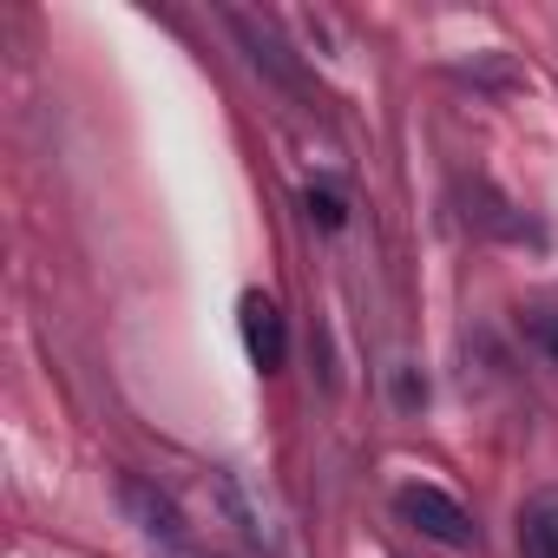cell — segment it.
I'll return each mask as SVG.
<instances>
[{"label": "cell", "instance_id": "2", "mask_svg": "<svg viewBox=\"0 0 558 558\" xmlns=\"http://www.w3.org/2000/svg\"><path fill=\"white\" fill-rule=\"evenodd\" d=\"M236 323H243V349H250V362L269 375V368H283V355H290V336H283V310H276L263 290H250L243 296V310H236Z\"/></svg>", "mask_w": 558, "mask_h": 558}, {"label": "cell", "instance_id": "4", "mask_svg": "<svg viewBox=\"0 0 558 558\" xmlns=\"http://www.w3.org/2000/svg\"><path fill=\"white\" fill-rule=\"evenodd\" d=\"M125 506L138 512V525H145V538H158V545H171V551L184 545V525H178V506H171V499H158L151 486H138V480H132V486H125Z\"/></svg>", "mask_w": 558, "mask_h": 558}, {"label": "cell", "instance_id": "6", "mask_svg": "<svg viewBox=\"0 0 558 558\" xmlns=\"http://www.w3.org/2000/svg\"><path fill=\"white\" fill-rule=\"evenodd\" d=\"M538 336H545V349L558 355V316H551V323H538Z\"/></svg>", "mask_w": 558, "mask_h": 558}, {"label": "cell", "instance_id": "3", "mask_svg": "<svg viewBox=\"0 0 558 558\" xmlns=\"http://www.w3.org/2000/svg\"><path fill=\"white\" fill-rule=\"evenodd\" d=\"M519 558H558V486L519 506Z\"/></svg>", "mask_w": 558, "mask_h": 558}, {"label": "cell", "instance_id": "5", "mask_svg": "<svg viewBox=\"0 0 558 558\" xmlns=\"http://www.w3.org/2000/svg\"><path fill=\"white\" fill-rule=\"evenodd\" d=\"M303 204H310V217H316L323 230H342V223H349V204H342V191H310Z\"/></svg>", "mask_w": 558, "mask_h": 558}, {"label": "cell", "instance_id": "1", "mask_svg": "<svg viewBox=\"0 0 558 558\" xmlns=\"http://www.w3.org/2000/svg\"><path fill=\"white\" fill-rule=\"evenodd\" d=\"M395 512H401L421 538H434V545H453V551H473V545H480V525L466 519V506H460L453 493L427 486V480L401 486V493H395Z\"/></svg>", "mask_w": 558, "mask_h": 558}]
</instances>
